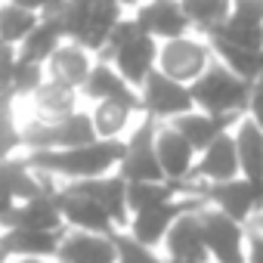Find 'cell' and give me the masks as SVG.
<instances>
[{"label": "cell", "mask_w": 263, "mask_h": 263, "mask_svg": "<svg viewBox=\"0 0 263 263\" xmlns=\"http://www.w3.org/2000/svg\"><path fill=\"white\" fill-rule=\"evenodd\" d=\"M127 152V143L118 140H96L81 149H62V152H31L25 161L50 177H71V180H96L105 177L115 164L121 167Z\"/></svg>", "instance_id": "obj_1"}, {"label": "cell", "mask_w": 263, "mask_h": 263, "mask_svg": "<svg viewBox=\"0 0 263 263\" xmlns=\"http://www.w3.org/2000/svg\"><path fill=\"white\" fill-rule=\"evenodd\" d=\"M192 99L208 115H238L251 102V84L232 74L226 65H211L192 87Z\"/></svg>", "instance_id": "obj_2"}, {"label": "cell", "mask_w": 263, "mask_h": 263, "mask_svg": "<svg viewBox=\"0 0 263 263\" xmlns=\"http://www.w3.org/2000/svg\"><path fill=\"white\" fill-rule=\"evenodd\" d=\"M96 127H93V118L78 111L65 121H34L22 130V146L34 149V152H62V149H81V146H90L96 143Z\"/></svg>", "instance_id": "obj_3"}, {"label": "cell", "mask_w": 263, "mask_h": 263, "mask_svg": "<svg viewBox=\"0 0 263 263\" xmlns=\"http://www.w3.org/2000/svg\"><path fill=\"white\" fill-rule=\"evenodd\" d=\"M211 47L195 41V37H174L158 47V71L180 81V84H195L208 68H211Z\"/></svg>", "instance_id": "obj_4"}, {"label": "cell", "mask_w": 263, "mask_h": 263, "mask_svg": "<svg viewBox=\"0 0 263 263\" xmlns=\"http://www.w3.org/2000/svg\"><path fill=\"white\" fill-rule=\"evenodd\" d=\"M155 134H158L155 118H146L134 130V137L127 140V152L121 161V177L127 183H161L164 180V171L155 152Z\"/></svg>", "instance_id": "obj_5"}, {"label": "cell", "mask_w": 263, "mask_h": 263, "mask_svg": "<svg viewBox=\"0 0 263 263\" xmlns=\"http://www.w3.org/2000/svg\"><path fill=\"white\" fill-rule=\"evenodd\" d=\"M143 108L149 111V118H180L186 111H192L195 99H192V90L167 74H161L158 68L149 74V81L143 84Z\"/></svg>", "instance_id": "obj_6"}, {"label": "cell", "mask_w": 263, "mask_h": 263, "mask_svg": "<svg viewBox=\"0 0 263 263\" xmlns=\"http://www.w3.org/2000/svg\"><path fill=\"white\" fill-rule=\"evenodd\" d=\"M201 226H204L208 254H214L217 263H248L241 223H235L223 211H204L201 214Z\"/></svg>", "instance_id": "obj_7"}, {"label": "cell", "mask_w": 263, "mask_h": 263, "mask_svg": "<svg viewBox=\"0 0 263 263\" xmlns=\"http://www.w3.org/2000/svg\"><path fill=\"white\" fill-rule=\"evenodd\" d=\"M204 195H208V201L217 204V211H223L235 223H245L254 211H263V186H257V183H251L245 177L214 183V186H208Z\"/></svg>", "instance_id": "obj_8"}, {"label": "cell", "mask_w": 263, "mask_h": 263, "mask_svg": "<svg viewBox=\"0 0 263 263\" xmlns=\"http://www.w3.org/2000/svg\"><path fill=\"white\" fill-rule=\"evenodd\" d=\"M56 204L62 211V220H68L78 232H96V235H111V217L99 201L90 195H81L78 189H62L56 192Z\"/></svg>", "instance_id": "obj_9"}, {"label": "cell", "mask_w": 263, "mask_h": 263, "mask_svg": "<svg viewBox=\"0 0 263 263\" xmlns=\"http://www.w3.org/2000/svg\"><path fill=\"white\" fill-rule=\"evenodd\" d=\"M137 25L149 37L174 41V37H183L186 34L189 16L183 13L180 0H152V4H146V7L137 10Z\"/></svg>", "instance_id": "obj_10"}, {"label": "cell", "mask_w": 263, "mask_h": 263, "mask_svg": "<svg viewBox=\"0 0 263 263\" xmlns=\"http://www.w3.org/2000/svg\"><path fill=\"white\" fill-rule=\"evenodd\" d=\"M198 208V201H167V204H158L152 211H143V214H134L130 220V229H134V238L146 248H155L161 245V238H167L171 226L183 217V211H192Z\"/></svg>", "instance_id": "obj_11"}, {"label": "cell", "mask_w": 263, "mask_h": 263, "mask_svg": "<svg viewBox=\"0 0 263 263\" xmlns=\"http://www.w3.org/2000/svg\"><path fill=\"white\" fill-rule=\"evenodd\" d=\"M155 152H158V161H161L164 180L180 183L183 177H189V171H192V158H195V149H192V143L180 134L174 124L158 127V134H155Z\"/></svg>", "instance_id": "obj_12"}, {"label": "cell", "mask_w": 263, "mask_h": 263, "mask_svg": "<svg viewBox=\"0 0 263 263\" xmlns=\"http://www.w3.org/2000/svg\"><path fill=\"white\" fill-rule=\"evenodd\" d=\"M7 229H44V232H59L62 226V211L56 204V192H44L31 201H22L16 204L7 220H4Z\"/></svg>", "instance_id": "obj_13"}, {"label": "cell", "mask_w": 263, "mask_h": 263, "mask_svg": "<svg viewBox=\"0 0 263 263\" xmlns=\"http://www.w3.org/2000/svg\"><path fill=\"white\" fill-rule=\"evenodd\" d=\"M59 263H118V248L111 235L71 232L59 245Z\"/></svg>", "instance_id": "obj_14"}, {"label": "cell", "mask_w": 263, "mask_h": 263, "mask_svg": "<svg viewBox=\"0 0 263 263\" xmlns=\"http://www.w3.org/2000/svg\"><path fill=\"white\" fill-rule=\"evenodd\" d=\"M0 189H7L16 201H31L50 189V174L34 171L25 158H7L0 161Z\"/></svg>", "instance_id": "obj_15"}, {"label": "cell", "mask_w": 263, "mask_h": 263, "mask_svg": "<svg viewBox=\"0 0 263 263\" xmlns=\"http://www.w3.org/2000/svg\"><path fill=\"white\" fill-rule=\"evenodd\" d=\"M155 62H158V44H155V37H149V34H140L137 41H130V44L115 56V65H118L121 78H124L130 87L146 84L149 74L155 71Z\"/></svg>", "instance_id": "obj_16"}, {"label": "cell", "mask_w": 263, "mask_h": 263, "mask_svg": "<svg viewBox=\"0 0 263 263\" xmlns=\"http://www.w3.org/2000/svg\"><path fill=\"white\" fill-rule=\"evenodd\" d=\"M238 115H208V111H186L180 118H174L171 124L192 143V149L204 152L214 140H220L223 134H229V124H235Z\"/></svg>", "instance_id": "obj_17"}, {"label": "cell", "mask_w": 263, "mask_h": 263, "mask_svg": "<svg viewBox=\"0 0 263 263\" xmlns=\"http://www.w3.org/2000/svg\"><path fill=\"white\" fill-rule=\"evenodd\" d=\"M167 251L174 260H208V241H204V226L201 214H183L171 232H167Z\"/></svg>", "instance_id": "obj_18"}, {"label": "cell", "mask_w": 263, "mask_h": 263, "mask_svg": "<svg viewBox=\"0 0 263 263\" xmlns=\"http://www.w3.org/2000/svg\"><path fill=\"white\" fill-rule=\"evenodd\" d=\"M71 189H78L81 195H90L93 201H99L105 208V214L111 217V223H127V180L124 177H96V180H81L71 183Z\"/></svg>", "instance_id": "obj_19"}, {"label": "cell", "mask_w": 263, "mask_h": 263, "mask_svg": "<svg viewBox=\"0 0 263 263\" xmlns=\"http://www.w3.org/2000/svg\"><path fill=\"white\" fill-rule=\"evenodd\" d=\"M84 96H90L96 102L115 99V102H127V105L143 108V99L137 96V90L121 78V71H111V65H105V62L93 65V71H90V78L84 84Z\"/></svg>", "instance_id": "obj_20"}, {"label": "cell", "mask_w": 263, "mask_h": 263, "mask_svg": "<svg viewBox=\"0 0 263 263\" xmlns=\"http://www.w3.org/2000/svg\"><path fill=\"white\" fill-rule=\"evenodd\" d=\"M232 140H235V152H238V164H241L245 180L263 186V130L248 118V121L235 124Z\"/></svg>", "instance_id": "obj_21"}, {"label": "cell", "mask_w": 263, "mask_h": 263, "mask_svg": "<svg viewBox=\"0 0 263 263\" xmlns=\"http://www.w3.org/2000/svg\"><path fill=\"white\" fill-rule=\"evenodd\" d=\"M31 99H34V108H37L41 121H50V124L78 115V90L62 84V81H53V78L44 81Z\"/></svg>", "instance_id": "obj_22"}, {"label": "cell", "mask_w": 263, "mask_h": 263, "mask_svg": "<svg viewBox=\"0 0 263 263\" xmlns=\"http://www.w3.org/2000/svg\"><path fill=\"white\" fill-rule=\"evenodd\" d=\"M241 171L238 164V152H235V140L232 134H223L220 140H214L204 152H201V161H198V174L211 183H226V180H235Z\"/></svg>", "instance_id": "obj_23"}, {"label": "cell", "mask_w": 263, "mask_h": 263, "mask_svg": "<svg viewBox=\"0 0 263 263\" xmlns=\"http://www.w3.org/2000/svg\"><path fill=\"white\" fill-rule=\"evenodd\" d=\"M90 71H93L90 50H84L81 44H62L50 56V78L62 81L68 87H84L87 78H90Z\"/></svg>", "instance_id": "obj_24"}, {"label": "cell", "mask_w": 263, "mask_h": 263, "mask_svg": "<svg viewBox=\"0 0 263 263\" xmlns=\"http://www.w3.org/2000/svg\"><path fill=\"white\" fill-rule=\"evenodd\" d=\"M4 241L10 248V254L16 257H53L59 254L62 235L59 232H44V229H7Z\"/></svg>", "instance_id": "obj_25"}, {"label": "cell", "mask_w": 263, "mask_h": 263, "mask_svg": "<svg viewBox=\"0 0 263 263\" xmlns=\"http://www.w3.org/2000/svg\"><path fill=\"white\" fill-rule=\"evenodd\" d=\"M121 4H115V0H99V4H93L90 10V22H87V31L84 37L78 41L84 50L90 53H102L105 44H108V34L115 31V25L121 22Z\"/></svg>", "instance_id": "obj_26"}, {"label": "cell", "mask_w": 263, "mask_h": 263, "mask_svg": "<svg viewBox=\"0 0 263 263\" xmlns=\"http://www.w3.org/2000/svg\"><path fill=\"white\" fill-rule=\"evenodd\" d=\"M211 41H223L229 47H238V50H263V22H254V19H245V16H229L223 25L211 28Z\"/></svg>", "instance_id": "obj_27"}, {"label": "cell", "mask_w": 263, "mask_h": 263, "mask_svg": "<svg viewBox=\"0 0 263 263\" xmlns=\"http://www.w3.org/2000/svg\"><path fill=\"white\" fill-rule=\"evenodd\" d=\"M62 25L56 22V19H47V16H41V22H37V28L25 37V44H22V53H19V59H25V62H44V59H50L59 47H62Z\"/></svg>", "instance_id": "obj_28"}, {"label": "cell", "mask_w": 263, "mask_h": 263, "mask_svg": "<svg viewBox=\"0 0 263 263\" xmlns=\"http://www.w3.org/2000/svg\"><path fill=\"white\" fill-rule=\"evenodd\" d=\"M137 105H127V102H115V99H105V102H96L93 108V127H96V137L102 140H115L118 134L130 127V118H134Z\"/></svg>", "instance_id": "obj_29"}, {"label": "cell", "mask_w": 263, "mask_h": 263, "mask_svg": "<svg viewBox=\"0 0 263 263\" xmlns=\"http://www.w3.org/2000/svg\"><path fill=\"white\" fill-rule=\"evenodd\" d=\"M177 195V183L171 180H161V183H127V208L134 214H143V211H152L158 204H167L174 201Z\"/></svg>", "instance_id": "obj_30"}, {"label": "cell", "mask_w": 263, "mask_h": 263, "mask_svg": "<svg viewBox=\"0 0 263 263\" xmlns=\"http://www.w3.org/2000/svg\"><path fill=\"white\" fill-rule=\"evenodd\" d=\"M41 16L31 13V10H22L16 4H7L0 7V41L16 47V44H25V37L37 28Z\"/></svg>", "instance_id": "obj_31"}, {"label": "cell", "mask_w": 263, "mask_h": 263, "mask_svg": "<svg viewBox=\"0 0 263 263\" xmlns=\"http://www.w3.org/2000/svg\"><path fill=\"white\" fill-rule=\"evenodd\" d=\"M180 4H183V13L189 16V22H198L208 31L223 25L232 16V0H180Z\"/></svg>", "instance_id": "obj_32"}, {"label": "cell", "mask_w": 263, "mask_h": 263, "mask_svg": "<svg viewBox=\"0 0 263 263\" xmlns=\"http://www.w3.org/2000/svg\"><path fill=\"white\" fill-rule=\"evenodd\" d=\"M111 241L118 248V263H161L155 257L152 248L140 245L134 235H124V232H111Z\"/></svg>", "instance_id": "obj_33"}, {"label": "cell", "mask_w": 263, "mask_h": 263, "mask_svg": "<svg viewBox=\"0 0 263 263\" xmlns=\"http://www.w3.org/2000/svg\"><path fill=\"white\" fill-rule=\"evenodd\" d=\"M44 84V71L37 62H25L19 59L16 62V71H13V96H25V93H37V87Z\"/></svg>", "instance_id": "obj_34"}, {"label": "cell", "mask_w": 263, "mask_h": 263, "mask_svg": "<svg viewBox=\"0 0 263 263\" xmlns=\"http://www.w3.org/2000/svg\"><path fill=\"white\" fill-rule=\"evenodd\" d=\"M140 34H143V31H140L137 19H121V22L115 25V31L108 34V44H105L102 56H105V59H108V56L115 59V56H118V53H121V50H124V47H127L130 41H137Z\"/></svg>", "instance_id": "obj_35"}, {"label": "cell", "mask_w": 263, "mask_h": 263, "mask_svg": "<svg viewBox=\"0 0 263 263\" xmlns=\"http://www.w3.org/2000/svg\"><path fill=\"white\" fill-rule=\"evenodd\" d=\"M16 146H22V130H16L13 118H0V161L13 158Z\"/></svg>", "instance_id": "obj_36"}, {"label": "cell", "mask_w": 263, "mask_h": 263, "mask_svg": "<svg viewBox=\"0 0 263 263\" xmlns=\"http://www.w3.org/2000/svg\"><path fill=\"white\" fill-rule=\"evenodd\" d=\"M248 108H251V121L263 130V78L251 84V102H248Z\"/></svg>", "instance_id": "obj_37"}, {"label": "cell", "mask_w": 263, "mask_h": 263, "mask_svg": "<svg viewBox=\"0 0 263 263\" xmlns=\"http://www.w3.org/2000/svg\"><path fill=\"white\" fill-rule=\"evenodd\" d=\"M232 13L254 19V22H263V0H232Z\"/></svg>", "instance_id": "obj_38"}, {"label": "cell", "mask_w": 263, "mask_h": 263, "mask_svg": "<svg viewBox=\"0 0 263 263\" xmlns=\"http://www.w3.org/2000/svg\"><path fill=\"white\" fill-rule=\"evenodd\" d=\"M248 263H263V232H254L248 238Z\"/></svg>", "instance_id": "obj_39"}, {"label": "cell", "mask_w": 263, "mask_h": 263, "mask_svg": "<svg viewBox=\"0 0 263 263\" xmlns=\"http://www.w3.org/2000/svg\"><path fill=\"white\" fill-rule=\"evenodd\" d=\"M10 4H16V7H22V10H31V13H37V16H44L56 0H10Z\"/></svg>", "instance_id": "obj_40"}, {"label": "cell", "mask_w": 263, "mask_h": 263, "mask_svg": "<svg viewBox=\"0 0 263 263\" xmlns=\"http://www.w3.org/2000/svg\"><path fill=\"white\" fill-rule=\"evenodd\" d=\"M13 208H16V198H13L7 189H0V223L7 220V214H10Z\"/></svg>", "instance_id": "obj_41"}, {"label": "cell", "mask_w": 263, "mask_h": 263, "mask_svg": "<svg viewBox=\"0 0 263 263\" xmlns=\"http://www.w3.org/2000/svg\"><path fill=\"white\" fill-rule=\"evenodd\" d=\"M10 257V248H7V241H4V232H0V263H4Z\"/></svg>", "instance_id": "obj_42"}, {"label": "cell", "mask_w": 263, "mask_h": 263, "mask_svg": "<svg viewBox=\"0 0 263 263\" xmlns=\"http://www.w3.org/2000/svg\"><path fill=\"white\" fill-rule=\"evenodd\" d=\"M16 263H44V260H37V257H22V260H16Z\"/></svg>", "instance_id": "obj_43"}, {"label": "cell", "mask_w": 263, "mask_h": 263, "mask_svg": "<svg viewBox=\"0 0 263 263\" xmlns=\"http://www.w3.org/2000/svg\"><path fill=\"white\" fill-rule=\"evenodd\" d=\"M167 263H201V260H174V257H171Z\"/></svg>", "instance_id": "obj_44"}, {"label": "cell", "mask_w": 263, "mask_h": 263, "mask_svg": "<svg viewBox=\"0 0 263 263\" xmlns=\"http://www.w3.org/2000/svg\"><path fill=\"white\" fill-rule=\"evenodd\" d=\"M257 226H260V232H263V211H260V217H257Z\"/></svg>", "instance_id": "obj_45"}]
</instances>
